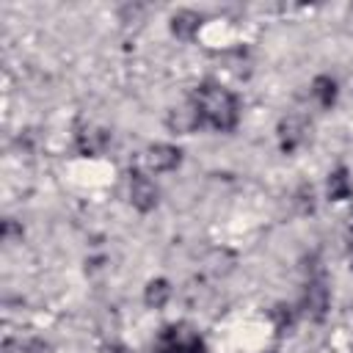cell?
Segmentation results:
<instances>
[{
    "label": "cell",
    "mask_w": 353,
    "mask_h": 353,
    "mask_svg": "<svg viewBox=\"0 0 353 353\" xmlns=\"http://www.w3.org/2000/svg\"><path fill=\"white\" fill-rule=\"evenodd\" d=\"M196 105L201 110V116L221 132H229L237 127V119H240V108H237V99L232 91L215 85V83H204L199 85L196 91Z\"/></svg>",
    "instance_id": "obj_1"
},
{
    "label": "cell",
    "mask_w": 353,
    "mask_h": 353,
    "mask_svg": "<svg viewBox=\"0 0 353 353\" xmlns=\"http://www.w3.org/2000/svg\"><path fill=\"white\" fill-rule=\"evenodd\" d=\"M157 353H204V339L185 323H174L160 331Z\"/></svg>",
    "instance_id": "obj_2"
},
{
    "label": "cell",
    "mask_w": 353,
    "mask_h": 353,
    "mask_svg": "<svg viewBox=\"0 0 353 353\" xmlns=\"http://www.w3.org/2000/svg\"><path fill=\"white\" fill-rule=\"evenodd\" d=\"M130 201L141 212H149L157 207V185L143 174H130Z\"/></svg>",
    "instance_id": "obj_3"
},
{
    "label": "cell",
    "mask_w": 353,
    "mask_h": 353,
    "mask_svg": "<svg viewBox=\"0 0 353 353\" xmlns=\"http://www.w3.org/2000/svg\"><path fill=\"white\" fill-rule=\"evenodd\" d=\"M168 127L174 130V132H182V135H188V132H193V130H199L201 127V121H204V116H201V110H199V105L196 102H188V105H182V108H174L171 113H168Z\"/></svg>",
    "instance_id": "obj_4"
},
{
    "label": "cell",
    "mask_w": 353,
    "mask_h": 353,
    "mask_svg": "<svg viewBox=\"0 0 353 353\" xmlns=\"http://www.w3.org/2000/svg\"><path fill=\"white\" fill-rule=\"evenodd\" d=\"M179 160H182V152L176 146H171V143H154V146L146 149L149 171H157V174L160 171H174L179 165Z\"/></svg>",
    "instance_id": "obj_5"
},
{
    "label": "cell",
    "mask_w": 353,
    "mask_h": 353,
    "mask_svg": "<svg viewBox=\"0 0 353 353\" xmlns=\"http://www.w3.org/2000/svg\"><path fill=\"white\" fill-rule=\"evenodd\" d=\"M303 309L312 320H323L328 309V287L323 281H309L303 292Z\"/></svg>",
    "instance_id": "obj_6"
},
{
    "label": "cell",
    "mask_w": 353,
    "mask_h": 353,
    "mask_svg": "<svg viewBox=\"0 0 353 353\" xmlns=\"http://www.w3.org/2000/svg\"><path fill=\"white\" fill-rule=\"evenodd\" d=\"M303 138H306V121H303V119L290 116V119H284V121L279 124V141H281V149H284L287 154L295 152V149L303 143Z\"/></svg>",
    "instance_id": "obj_7"
},
{
    "label": "cell",
    "mask_w": 353,
    "mask_h": 353,
    "mask_svg": "<svg viewBox=\"0 0 353 353\" xmlns=\"http://www.w3.org/2000/svg\"><path fill=\"white\" fill-rule=\"evenodd\" d=\"M199 28H201V14H196V11H176L171 17V33L176 39H193L199 33Z\"/></svg>",
    "instance_id": "obj_8"
},
{
    "label": "cell",
    "mask_w": 353,
    "mask_h": 353,
    "mask_svg": "<svg viewBox=\"0 0 353 353\" xmlns=\"http://www.w3.org/2000/svg\"><path fill=\"white\" fill-rule=\"evenodd\" d=\"M328 199L331 201H342V199H350L353 193V185H350V176H347V168H336L328 174Z\"/></svg>",
    "instance_id": "obj_9"
},
{
    "label": "cell",
    "mask_w": 353,
    "mask_h": 353,
    "mask_svg": "<svg viewBox=\"0 0 353 353\" xmlns=\"http://www.w3.org/2000/svg\"><path fill=\"white\" fill-rule=\"evenodd\" d=\"M168 298H171V287H168L165 279H152V281L146 284V292H143L146 306H152V309H163V306L168 303Z\"/></svg>",
    "instance_id": "obj_10"
},
{
    "label": "cell",
    "mask_w": 353,
    "mask_h": 353,
    "mask_svg": "<svg viewBox=\"0 0 353 353\" xmlns=\"http://www.w3.org/2000/svg\"><path fill=\"white\" fill-rule=\"evenodd\" d=\"M77 143H80V152L83 154H97V152H102L110 143V135L105 130H83L80 138H77Z\"/></svg>",
    "instance_id": "obj_11"
},
{
    "label": "cell",
    "mask_w": 353,
    "mask_h": 353,
    "mask_svg": "<svg viewBox=\"0 0 353 353\" xmlns=\"http://www.w3.org/2000/svg\"><path fill=\"white\" fill-rule=\"evenodd\" d=\"M312 94H314V99H317L323 108H331V105L336 102V83H334L328 74H320V77H314V83H312Z\"/></svg>",
    "instance_id": "obj_12"
},
{
    "label": "cell",
    "mask_w": 353,
    "mask_h": 353,
    "mask_svg": "<svg viewBox=\"0 0 353 353\" xmlns=\"http://www.w3.org/2000/svg\"><path fill=\"white\" fill-rule=\"evenodd\" d=\"M270 317H273V323H276V328L279 331H284V328H290L292 325V312H290V306H273L270 309Z\"/></svg>",
    "instance_id": "obj_13"
},
{
    "label": "cell",
    "mask_w": 353,
    "mask_h": 353,
    "mask_svg": "<svg viewBox=\"0 0 353 353\" xmlns=\"http://www.w3.org/2000/svg\"><path fill=\"white\" fill-rule=\"evenodd\" d=\"M102 353H124V347H119V345H113V347H105Z\"/></svg>",
    "instance_id": "obj_14"
},
{
    "label": "cell",
    "mask_w": 353,
    "mask_h": 353,
    "mask_svg": "<svg viewBox=\"0 0 353 353\" xmlns=\"http://www.w3.org/2000/svg\"><path fill=\"white\" fill-rule=\"evenodd\" d=\"M350 262H353V240H350Z\"/></svg>",
    "instance_id": "obj_15"
}]
</instances>
